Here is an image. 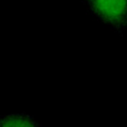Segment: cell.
Masks as SVG:
<instances>
[{"label":"cell","mask_w":127,"mask_h":127,"mask_svg":"<svg viewBox=\"0 0 127 127\" xmlns=\"http://www.w3.org/2000/svg\"><path fill=\"white\" fill-rule=\"evenodd\" d=\"M91 14L120 35L127 34V0H81Z\"/></svg>","instance_id":"1"},{"label":"cell","mask_w":127,"mask_h":127,"mask_svg":"<svg viewBox=\"0 0 127 127\" xmlns=\"http://www.w3.org/2000/svg\"><path fill=\"white\" fill-rule=\"evenodd\" d=\"M37 123L30 115L12 114L0 117V126H34Z\"/></svg>","instance_id":"2"}]
</instances>
